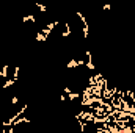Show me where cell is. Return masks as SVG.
Segmentation results:
<instances>
[{"label": "cell", "instance_id": "obj_11", "mask_svg": "<svg viewBox=\"0 0 135 133\" xmlns=\"http://www.w3.org/2000/svg\"><path fill=\"white\" fill-rule=\"evenodd\" d=\"M69 92H72V91H71V88L66 86V88H65V94H69Z\"/></svg>", "mask_w": 135, "mask_h": 133}, {"label": "cell", "instance_id": "obj_10", "mask_svg": "<svg viewBox=\"0 0 135 133\" xmlns=\"http://www.w3.org/2000/svg\"><path fill=\"white\" fill-rule=\"evenodd\" d=\"M104 10H107V11L112 10V5H110V3H105V5H104Z\"/></svg>", "mask_w": 135, "mask_h": 133}, {"label": "cell", "instance_id": "obj_2", "mask_svg": "<svg viewBox=\"0 0 135 133\" xmlns=\"http://www.w3.org/2000/svg\"><path fill=\"white\" fill-rule=\"evenodd\" d=\"M35 39H36L38 42H44V41L47 39V36H46V34H44V33L41 31V33H36V36H35Z\"/></svg>", "mask_w": 135, "mask_h": 133}, {"label": "cell", "instance_id": "obj_9", "mask_svg": "<svg viewBox=\"0 0 135 133\" xmlns=\"http://www.w3.org/2000/svg\"><path fill=\"white\" fill-rule=\"evenodd\" d=\"M17 102H19V97H17V96H14L13 99H11V103H13V105H16Z\"/></svg>", "mask_w": 135, "mask_h": 133}, {"label": "cell", "instance_id": "obj_6", "mask_svg": "<svg viewBox=\"0 0 135 133\" xmlns=\"http://www.w3.org/2000/svg\"><path fill=\"white\" fill-rule=\"evenodd\" d=\"M79 97H80L79 92H69V94H68V99H69V100H77Z\"/></svg>", "mask_w": 135, "mask_h": 133}, {"label": "cell", "instance_id": "obj_1", "mask_svg": "<svg viewBox=\"0 0 135 133\" xmlns=\"http://www.w3.org/2000/svg\"><path fill=\"white\" fill-rule=\"evenodd\" d=\"M36 21V17H35V14H27L22 17V22H35Z\"/></svg>", "mask_w": 135, "mask_h": 133}, {"label": "cell", "instance_id": "obj_8", "mask_svg": "<svg viewBox=\"0 0 135 133\" xmlns=\"http://www.w3.org/2000/svg\"><path fill=\"white\" fill-rule=\"evenodd\" d=\"M8 67H10L8 64H5V66L2 67V78H6V77H8Z\"/></svg>", "mask_w": 135, "mask_h": 133}, {"label": "cell", "instance_id": "obj_7", "mask_svg": "<svg viewBox=\"0 0 135 133\" xmlns=\"http://www.w3.org/2000/svg\"><path fill=\"white\" fill-rule=\"evenodd\" d=\"M82 34H83V38H88V34H89V25H83Z\"/></svg>", "mask_w": 135, "mask_h": 133}, {"label": "cell", "instance_id": "obj_12", "mask_svg": "<svg viewBox=\"0 0 135 133\" xmlns=\"http://www.w3.org/2000/svg\"><path fill=\"white\" fill-rule=\"evenodd\" d=\"M77 61H79V66H83V64H85V61H83V60H77Z\"/></svg>", "mask_w": 135, "mask_h": 133}, {"label": "cell", "instance_id": "obj_5", "mask_svg": "<svg viewBox=\"0 0 135 133\" xmlns=\"http://www.w3.org/2000/svg\"><path fill=\"white\" fill-rule=\"evenodd\" d=\"M35 5L38 6V10H39L41 13H46V11H47V6H46V5H42V3H39V2H35Z\"/></svg>", "mask_w": 135, "mask_h": 133}, {"label": "cell", "instance_id": "obj_4", "mask_svg": "<svg viewBox=\"0 0 135 133\" xmlns=\"http://www.w3.org/2000/svg\"><path fill=\"white\" fill-rule=\"evenodd\" d=\"M77 66H79V61H77L76 58H72V60L68 63V69H74V67H77Z\"/></svg>", "mask_w": 135, "mask_h": 133}, {"label": "cell", "instance_id": "obj_3", "mask_svg": "<svg viewBox=\"0 0 135 133\" xmlns=\"http://www.w3.org/2000/svg\"><path fill=\"white\" fill-rule=\"evenodd\" d=\"M14 83H16V80H14V78H10V80H6V82H5V83L2 85V88H3V89H6V88H10V86H13Z\"/></svg>", "mask_w": 135, "mask_h": 133}]
</instances>
